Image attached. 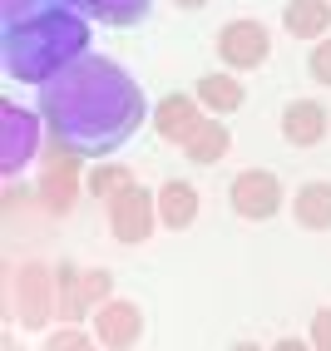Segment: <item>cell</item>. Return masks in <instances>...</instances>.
Listing matches in <instances>:
<instances>
[{
  "label": "cell",
  "mask_w": 331,
  "mask_h": 351,
  "mask_svg": "<svg viewBox=\"0 0 331 351\" xmlns=\"http://www.w3.org/2000/svg\"><path fill=\"white\" fill-rule=\"evenodd\" d=\"M178 5H183V10H203V5H208V0H178Z\"/></svg>",
  "instance_id": "obj_25"
},
{
  "label": "cell",
  "mask_w": 331,
  "mask_h": 351,
  "mask_svg": "<svg viewBox=\"0 0 331 351\" xmlns=\"http://www.w3.org/2000/svg\"><path fill=\"white\" fill-rule=\"evenodd\" d=\"M55 307H60L64 322L84 317V307H79V267L75 263H60L55 267Z\"/></svg>",
  "instance_id": "obj_18"
},
{
  "label": "cell",
  "mask_w": 331,
  "mask_h": 351,
  "mask_svg": "<svg viewBox=\"0 0 331 351\" xmlns=\"http://www.w3.org/2000/svg\"><path fill=\"white\" fill-rule=\"evenodd\" d=\"M193 218H198V189H193V183H183V178H169L158 189V223L178 232Z\"/></svg>",
  "instance_id": "obj_12"
},
{
  "label": "cell",
  "mask_w": 331,
  "mask_h": 351,
  "mask_svg": "<svg viewBox=\"0 0 331 351\" xmlns=\"http://www.w3.org/2000/svg\"><path fill=\"white\" fill-rule=\"evenodd\" d=\"M306 69H312L317 84H331V35H321L312 45V60H306Z\"/></svg>",
  "instance_id": "obj_22"
},
{
  "label": "cell",
  "mask_w": 331,
  "mask_h": 351,
  "mask_svg": "<svg viewBox=\"0 0 331 351\" xmlns=\"http://www.w3.org/2000/svg\"><path fill=\"white\" fill-rule=\"evenodd\" d=\"M272 55V35L262 20H228L218 30V60L228 69H257Z\"/></svg>",
  "instance_id": "obj_7"
},
{
  "label": "cell",
  "mask_w": 331,
  "mask_h": 351,
  "mask_svg": "<svg viewBox=\"0 0 331 351\" xmlns=\"http://www.w3.org/2000/svg\"><path fill=\"white\" fill-rule=\"evenodd\" d=\"M0 55H5V75L25 80V84H45L64 69L69 60L89 55V20L79 10H45L35 20H20V25L0 30Z\"/></svg>",
  "instance_id": "obj_2"
},
{
  "label": "cell",
  "mask_w": 331,
  "mask_h": 351,
  "mask_svg": "<svg viewBox=\"0 0 331 351\" xmlns=\"http://www.w3.org/2000/svg\"><path fill=\"white\" fill-rule=\"evenodd\" d=\"M129 183H134V173L124 169V163H99V169L89 173V193L109 203V198L119 193V189H129Z\"/></svg>",
  "instance_id": "obj_20"
},
{
  "label": "cell",
  "mask_w": 331,
  "mask_h": 351,
  "mask_svg": "<svg viewBox=\"0 0 331 351\" xmlns=\"http://www.w3.org/2000/svg\"><path fill=\"white\" fill-rule=\"evenodd\" d=\"M292 213L302 228H312V232H326L331 228V183H302L297 198H292Z\"/></svg>",
  "instance_id": "obj_14"
},
{
  "label": "cell",
  "mask_w": 331,
  "mask_h": 351,
  "mask_svg": "<svg viewBox=\"0 0 331 351\" xmlns=\"http://www.w3.org/2000/svg\"><path fill=\"white\" fill-rule=\"evenodd\" d=\"M326 129H331V114H326V104H317V99H292L287 109H282V138H287L292 149L321 144Z\"/></svg>",
  "instance_id": "obj_11"
},
{
  "label": "cell",
  "mask_w": 331,
  "mask_h": 351,
  "mask_svg": "<svg viewBox=\"0 0 331 351\" xmlns=\"http://www.w3.org/2000/svg\"><path fill=\"white\" fill-rule=\"evenodd\" d=\"M109 297H114V277H109L104 267L79 272V307H84V312H99Z\"/></svg>",
  "instance_id": "obj_19"
},
{
  "label": "cell",
  "mask_w": 331,
  "mask_h": 351,
  "mask_svg": "<svg viewBox=\"0 0 331 351\" xmlns=\"http://www.w3.org/2000/svg\"><path fill=\"white\" fill-rule=\"evenodd\" d=\"M154 223H158V193L129 183V189H119L109 198V232L119 243H144L154 232Z\"/></svg>",
  "instance_id": "obj_5"
},
{
  "label": "cell",
  "mask_w": 331,
  "mask_h": 351,
  "mask_svg": "<svg viewBox=\"0 0 331 351\" xmlns=\"http://www.w3.org/2000/svg\"><path fill=\"white\" fill-rule=\"evenodd\" d=\"M198 124H203L198 95H169L154 109V134L163 138V144H188V138L198 134Z\"/></svg>",
  "instance_id": "obj_10"
},
{
  "label": "cell",
  "mask_w": 331,
  "mask_h": 351,
  "mask_svg": "<svg viewBox=\"0 0 331 351\" xmlns=\"http://www.w3.org/2000/svg\"><path fill=\"white\" fill-rule=\"evenodd\" d=\"M45 346H50V351H84V346H94V337L75 332V326H60V332L45 337Z\"/></svg>",
  "instance_id": "obj_23"
},
{
  "label": "cell",
  "mask_w": 331,
  "mask_h": 351,
  "mask_svg": "<svg viewBox=\"0 0 331 351\" xmlns=\"http://www.w3.org/2000/svg\"><path fill=\"white\" fill-rule=\"evenodd\" d=\"M228 198H232V213H238V218H247V223H267V218L282 213V198H287V193H282L277 173H267V169H247V173L232 178Z\"/></svg>",
  "instance_id": "obj_6"
},
{
  "label": "cell",
  "mask_w": 331,
  "mask_h": 351,
  "mask_svg": "<svg viewBox=\"0 0 331 351\" xmlns=\"http://www.w3.org/2000/svg\"><path fill=\"white\" fill-rule=\"evenodd\" d=\"M144 337V312H138V302H124V297H109L99 317H94V341L99 346H134Z\"/></svg>",
  "instance_id": "obj_9"
},
{
  "label": "cell",
  "mask_w": 331,
  "mask_h": 351,
  "mask_svg": "<svg viewBox=\"0 0 331 351\" xmlns=\"http://www.w3.org/2000/svg\"><path fill=\"white\" fill-rule=\"evenodd\" d=\"M40 119L50 138L79 158H109L149 119L144 89L104 55H79L40 84Z\"/></svg>",
  "instance_id": "obj_1"
},
{
  "label": "cell",
  "mask_w": 331,
  "mask_h": 351,
  "mask_svg": "<svg viewBox=\"0 0 331 351\" xmlns=\"http://www.w3.org/2000/svg\"><path fill=\"white\" fill-rule=\"evenodd\" d=\"M60 0H0V20L5 25H20V20H35L45 10H55Z\"/></svg>",
  "instance_id": "obj_21"
},
{
  "label": "cell",
  "mask_w": 331,
  "mask_h": 351,
  "mask_svg": "<svg viewBox=\"0 0 331 351\" xmlns=\"http://www.w3.org/2000/svg\"><path fill=\"white\" fill-rule=\"evenodd\" d=\"M198 104L208 109V114H232V109H243V80H232V75H203L198 80Z\"/></svg>",
  "instance_id": "obj_16"
},
{
  "label": "cell",
  "mask_w": 331,
  "mask_h": 351,
  "mask_svg": "<svg viewBox=\"0 0 331 351\" xmlns=\"http://www.w3.org/2000/svg\"><path fill=\"white\" fill-rule=\"evenodd\" d=\"M312 346L331 351V307H321V312L312 317Z\"/></svg>",
  "instance_id": "obj_24"
},
{
  "label": "cell",
  "mask_w": 331,
  "mask_h": 351,
  "mask_svg": "<svg viewBox=\"0 0 331 351\" xmlns=\"http://www.w3.org/2000/svg\"><path fill=\"white\" fill-rule=\"evenodd\" d=\"M15 312H20V326L40 332L60 307H55V267L45 263H20L15 272Z\"/></svg>",
  "instance_id": "obj_4"
},
{
  "label": "cell",
  "mask_w": 331,
  "mask_h": 351,
  "mask_svg": "<svg viewBox=\"0 0 331 351\" xmlns=\"http://www.w3.org/2000/svg\"><path fill=\"white\" fill-rule=\"evenodd\" d=\"M228 144H232V134H228L223 114H218V119H203V124H198V134L183 144V154L193 158V163H218V158L228 154Z\"/></svg>",
  "instance_id": "obj_17"
},
{
  "label": "cell",
  "mask_w": 331,
  "mask_h": 351,
  "mask_svg": "<svg viewBox=\"0 0 331 351\" xmlns=\"http://www.w3.org/2000/svg\"><path fill=\"white\" fill-rule=\"evenodd\" d=\"M40 149V119L30 109H20L15 99L0 104V173L15 178Z\"/></svg>",
  "instance_id": "obj_3"
},
{
  "label": "cell",
  "mask_w": 331,
  "mask_h": 351,
  "mask_svg": "<svg viewBox=\"0 0 331 351\" xmlns=\"http://www.w3.org/2000/svg\"><path fill=\"white\" fill-rule=\"evenodd\" d=\"M282 25H287V35H297V40H321L331 30V0H287Z\"/></svg>",
  "instance_id": "obj_13"
},
{
  "label": "cell",
  "mask_w": 331,
  "mask_h": 351,
  "mask_svg": "<svg viewBox=\"0 0 331 351\" xmlns=\"http://www.w3.org/2000/svg\"><path fill=\"white\" fill-rule=\"evenodd\" d=\"M79 154L75 149H64V144H55L50 149V158H45V173H40V198H45V208L50 213H69L75 208V183H79Z\"/></svg>",
  "instance_id": "obj_8"
},
{
  "label": "cell",
  "mask_w": 331,
  "mask_h": 351,
  "mask_svg": "<svg viewBox=\"0 0 331 351\" xmlns=\"http://www.w3.org/2000/svg\"><path fill=\"white\" fill-rule=\"evenodd\" d=\"M69 10L94 15V20H104V25H138V20L154 10V0H69Z\"/></svg>",
  "instance_id": "obj_15"
}]
</instances>
